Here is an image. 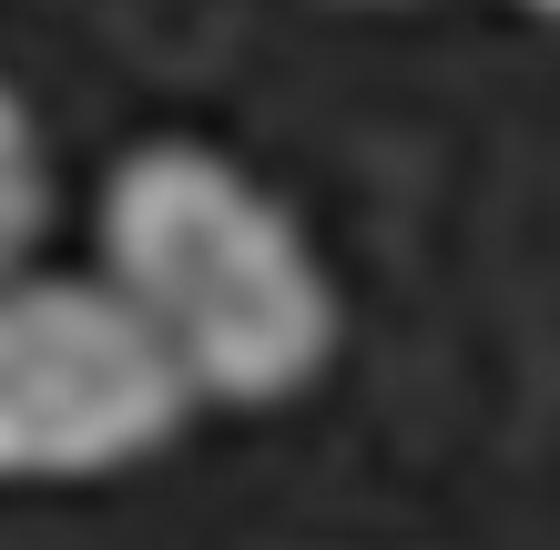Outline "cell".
<instances>
[{
	"label": "cell",
	"instance_id": "6da1fadb",
	"mask_svg": "<svg viewBox=\"0 0 560 550\" xmlns=\"http://www.w3.org/2000/svg\"><path fill=\"white\" fill-rule=\"evenodd\" d=\"M103 276L174 347L194 398L285 408L337 358V285L295 224L235 153L214 143H133L103 174Z\"/></svg>",
	"mask_w": 560,
	"mask_h": 550
},
{
	"label": "cell",
	"instance_id": "7a4b0ae2",
	"mask_svg": "<svg viewBox=\"0 0 560 550\" xmlns=\"http://www.w3.org/2000/svg\"><path fill=\"white\" fill-rule=\"evenodd\" d=\"M205 408L113 276H0V490L153 459Z\"/></svg>",
	"mask_w": 560,
	"mask_h": 550
},
{
	"label": "cell",
	"instance_id": "3957f363",
	"mask_svg": "<svg viewBox=\"0 0 560 550\" xmlns=\"http://www.w3.org/2000/svg\"><path fill=\"white\" fill-rule=\"evenodd\" d=\"M42 224H51V153H42V122H31V103L11 92V72H0V276L31 266Z\"/></svg>",
	"mask_w": 560,
	"mask_h": 550
},
{
	"label": "cell",
	"instance_id": "277c9868",
	"mask_svg": "<svg viewBox=\"0 0 560 550\" xmlns=\"http://www.w3.org/2000/svg\"><path fill=\"white\" fill-rule=\"evenodd\" d=\"M520 11H550V21H560V0H520Z\"/></svg>",
	"mask_w": 560,
	"mask_h": 550
}]
</instances>
